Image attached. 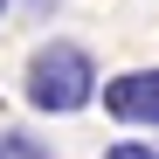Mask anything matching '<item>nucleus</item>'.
I'll use <instances>...</instances> for the list:
<instances>
[{
  "label": "nucleus",
  "mask_w": 159,
  "mask_h": 159,
  "mask_svg": "<svg viewBox=\"0 0 159 159\" xmlns=\"http://www.w3.org/2000/svg\"><path fill=\"white\" fill-rule=\"evenodd\" d=\"M90 97H97V69H90V56L76 42H42L28 56V104L35 111L69 118V111H83Z\"/></svg>",
  "instance_id": "nucleus-1"
},
{
  "label": "nucleus",
  "mask_w": 159,
  "mask_h": 159,
  "mask_svg": "<svg viewBox=\"0 0 159 159\" xmlns=\"http://www.w3.org/2000/svg\"><path fill=\"white\" fill-rule=\"evenodd\" d=\"M118 125H159V69H125L97 90Z\"/></svg>",
  "instance_id": "nucleus-2"
},
{
  "label": "nucleus",
  "mask_w": 159,
  "mask_h": 159,
  "mask_svg": "<svg viewBox=\"0 0 159 159\" xmlns=\"http://www.w3.org/2000/svg\"><path fill=\"white\" fill-rule=\"evenodd\" d=\"M0 159H56L42 139H28V131H0Z\"/></svg>",
  "instance_id": "nucleus-3"
},
{
  "label": "nucleus",
  "mask_w": 159,
  "mask_h": 159,
  "mask_svg": "<svg viewBox=\"0 0 159 159\" xmlns=\"http://www.w3.org/2000/svg\"><path fill=\"white\" fill-rule=\"evenodd\" d=\"M104 159H159V152H152V145H131V139H125V145H111Z\"/></svg>",
  "instance_id": "nucleus-4"
},
{
  "label": "nucleus",
  "mask_w": 159,
  "mask_h": 159,
  "mask_svg": "<svg viewBox=\"0 0 159 159\" xmlns=\"http://www.w3.org/2000/svg\"><path fill=\"white\" fill-rule=\"evenodd\" d=\"M0 7H7V0H0Z\"/></svg>",
  "instance_id": "nucleus-5"
}]
</instances>
